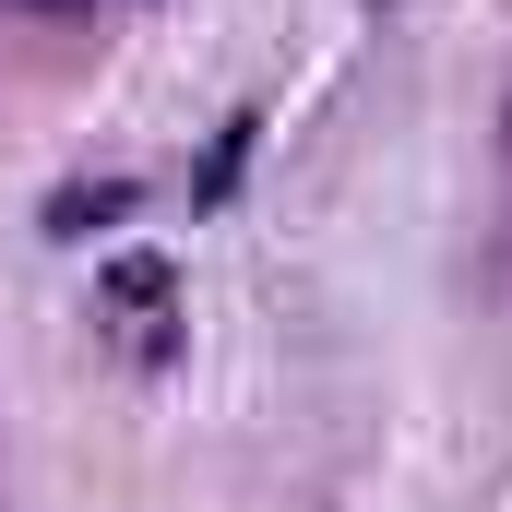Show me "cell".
I'll return each instance as SVG.
<instances>
[{
    "mask_svg": "<svg viewBox=\"0 0 512 512\" xmlns=\"http://www.w3.org/2000/svg\"><path fill=\"white\" fill-rule=\"evenodd\" d=\"M96 322L120 334V358H143V370H155V358L179 346V274H167L155 251H120L108 274H96Z\"/></svg>",
    "mask_w": 512,
    "mask_h": 512,
    "instance_id": "cell-1",
    "label": "cell"
},
{
    "mask_svg": "<svg viewBox=\"0 0 512 512\" xmlns=\"http://www.w3.org/2000/svg\"><path fill=\"white\" fill-rule=\"evenodd\" d=\"M131 203H143L131 179H96V191H60V203H48V227H60V239H84V227H108V215H131Z\"/></svg>",
    "mask_w": 512,
    "mask_h": 512,
    "instance_id": "cell-2",
    "label": "cell"
}]
</instances>
